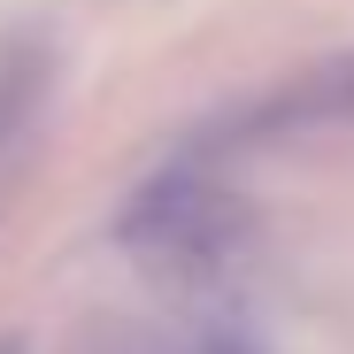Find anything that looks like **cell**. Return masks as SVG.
Masks as SVG:
<instances>
[{"mask_svg":"<svg viewBox=\"0 0 354 354\" xmlns=\"http://www.w3.org/2000/svg\"><path fill=\"white\" fill-rule=\"evenodd\" d=\"M239 231H247V208L223 177H208L201 162H169L162 177H147L124 201L115 247L154 262V270H216L239 247Z\"/></svg>","mask_w":354,"mask_h":354,"instance_id":"1","label":"cell"},{"mask_svg":"<svg viewBox=\"0 0 354 354\" xmlns=\"http://www.w3.org/2000/svg\"><path fill=\"white\" fill-rule=\"evenodd\" d=\"M324 124H354V54L308 62L301 77H285L277 93H262L231 139H285V131H324Z\"/></svg>","mask_w":354,"mask_h":354,"instance_id":"2","label":"cell"},{"mask_svg":"<svg viewBox=\"0 0 354 354\" xmlns=\"http://www.w3.org/2000/svg\"><path fill=\"white\" fill-rule=\"evenodd\" d=\"M201 354H262V346L239 339V331H216V339H201Z\"/></svg>","mask_w":354,"mask_h":354,"instance_id":"3","label":"cell"},{"mask_svg":"<svg viewBox=\"0 0 354 354\" xmlns=\"http://www.w3.org/2000/svg\"><path fill=\"white\" fill-rule=\"evenodd\" d=\"M0 354H24V339H0Z\"/></svg>","mask_w":354,"mask_h":354,"instance_id":"4","label":"cell"}]
</instances>
